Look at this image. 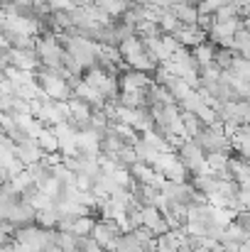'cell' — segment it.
<instances>
[{
    "mask_svg": "<svg viewBox=\"0 0 250 252\" xmlns=\"http://www.w3.org/2000/svg\"><path fill=\"white\" fill-rule=\"evenodd\" d=\"M181 120H184V127H186V137H199L209 125L191 110H181Z\"/></svg>",
    "mask_w": 250,
    "mask_h": 252,
    "instance_id": "cell-14",
    "label": "cell"
},
{
    "mask_svg": "<svg viewBox=\"0 0 250 252\" xmlns=\"http://www.w3.org/2000/svg\"><path fill=\"white\" fill-rule=\"evenodd\" d=\"M93 5H98V7H103L108 15H113V17H123L130 7H133V2L130 0H93Z\"/></svg>",
    "mask_w": 250,
    "mask_h": 252,
    "instance_id": "cell-15",
    "label": "cell"
},
{
    "mask_svg": "<svg viewBox=\"0 0 250 252\" xmlns=\"http://www.w3.org/2000/svg\"><path fill=\"white\" fill-rule=\"evenodd\" d=\"M15 155H17V159H20L25 167H35V164L42 162V157H44L47 152L42 150V145H39L37 137H27L25 142H20V145L15 147Z\"/></svg>",
    "mask_w": 250,
    "mask_h": 252,
    "instance_id": "cell-3",
    "label": "cell"
},
{
    "mask_svg": "<svg viewBox=\"0 0 250 252\" xmlns=\"http://www.w3.org/2000/svg\"><path fill=\"white\" fill-rule=\"evenodd\" d=\"M39 140V145H42V150L44 152H62V142H59V137H57V132H54V127H44V132L37 137Z\"/></svg>",
    "mask_w": 250,
    "mask_h": 252,
    "instance_id": "cell-18",
    "label": "cell"
},
{
    "mask_svg": "<svg viewBox=\"0 0 250 252\" xmlns=\"http://www.w3.org/2000/svg\"><path fill=\"white\" fill-rule=\"evenodd\" d=\"M130 174H133L135 181H143V184H152V186H162L165 184V174L157 171L155 167H150V164H145V162H135L130 167Z\"/></svg>",
    "mask_w": 250,
    "mask_h": 252,
    "instance_id": "cell-7",
    "label": "cell"
},
{
    "mask_svg": "<svg viewBox=\"0 0 250 252\" xmlns=\"http://www.w3.org/2000/svg\"><path fill=\"white\" fill-rule=\"evenodd\" d=\"M162 42H165V47L169 49V52H172V54H174V52H177V49L181 47V42H179V39H177L174 34H167V32L162 34Z\"/></svg>",
    "mask_w": 250,
    "mask_h": 252,
    "instance_id": "cell-26",
    "label": "cell"
},
{
    "mask_svg": "<svg viewBox=\"0 0 250 252\" xmlns=\"http://www.w3.org/2000/svg\"><path fill=\"white\" fill-rule=\"evenodd\" d=\"M143 42H145L147 54H150L157 64H165V62H169V59H172V52L165 47L162 34H157V37H143Z\"/></svg>",
    "mask_w": 250,
    "mask_h": 252,
    "instance_id": "cell-10",
    "label": "cell"
},
{
    "mask_svg": "<svg viewBox=\"0 0 250 252\" xmlns=\"http://www.w3.org/2000/svg\"><path fill=\"white\" fill-rule=\"evenodd\" d=\"M96 220H98V218H93V216H81V218H76V223H74V233H76L79 238L91 235L93 228H96Z\"/></svg>",
    "mask_w": 250,
    "mask_h": 252,
    "instance_id": "cell-20",
    "label": "cell"
},
{
    "mask_svg": "<svg viewBox=\"0 0 250 252\" xmlns=\"http://www.w3.org/2000/svg\"><path fill=\"white\" fill-rule=\"evenodd\" d=\"M238 57V52L236 49H228V47H221V49H216V64L226 71V69H231V64H233V59Z\"/></svg>",
    "mask_w": 250,
    "mask_h": 252,
    "instance_id": "cell-22",
    "label": "cell"
},
{
    "mask_svg": "<svg viewBox=\"0 0 250 252\" xmlns=\"http://www.w3.org/2000/svg\"><path fill=\"white\" fill-rule=\"evenodd\" d=\"M174 37L184 44V47H199L201 42H206L209 39V32L204 30V27H199V25H181L177 32H174Z\"/></svg>",
    "mask_w": 250,
    "mask_h": 252,
    "instance_id": "cell-5",
    "label": "cell"
},
{
    "mask_svg": "<svg viewBox=\"0 0 250 252\" xmlns=\"http://www.w3.org/2000/svg\"><path fill=\"white\" fill-rule=\"evenodd\" d=\"M64 44L59 42L57 34H44L37 37V54L42 59V66L47 69H64Z\"/></svg>",
    "mask_w": 250,
    "mask_h": 252,
    "instance_id": "cell-2",
    "label": "cell"
},
{
    "mask_svg": "<svg viewBox=\"0 0 250 252\" xmlns=\"http://www.w3.org/2000/svg\"><path fill=\"white\" fill-rule=\"evenodd\" d=\"M223 5V0H201L199 2V12H211V15H216V10Z\"/></svg>",
    "mask_w": 250,
    "mask_h": 252,
    "instance_id": "cell-25",
    "label": "cell"
},
{
    "mask_svg": "<svg viewBox=\"0 0 250 252\" xmlns=\"http://www.w3.org/2000/svg\"><path fill=\"white\" fill-rule=\"evenodd\" d=\"M167 10H172L177 17H179V22L181 25H199V5H194V2H177V5H172V7H167Z\"/></svg>",
    "mask_w": 250,
    "mask_h": 252,
    "instance_id": "cell-11",
    "label": "cell"
},
{
    "mask_svg": "<svg viewBox=\"0 0 250 252\" xmlns=\"http://www.w3.org/2000/svg\"><path fill=\"white\" fill-rule=\"evenodd\" d=\"M248 42H250V30L243 25V27H241L236 34H233V49H236V52H241Z\"/></svg>",
    "mask_w": 250,
    "mask_h": 252,
    "instance_id": "cell-24",
    "label": "cell"
},
{
    "mask_svg": "<svg viewBox=\"0 0 250 252\" xmlns=\"http://www.w3.org/2000/svg\"><path fill=\"white\" fill-rule=\"evenodd\" d=\"M155 84L147 71H138V69H128L123 76H120V91H140V88H150Z\"/></svg>",
    "mask_w": 250,
    "mask_h": 252,
    "instance_id": "cell-8",
    "label": "cell"
},
{
    "mask_svg": "<svg viewBox=\"0 0 250 252\" xmlns=\"http://www.w3.org/2000/svg\"><path fill=\"white\" fill-rule=\"evenodd\" d=\"M10 64L22 69V71H35V69L42 66V59L37 54V47H32V49H15L12 47L10 49Z\"/></svg>",
    "mask_w": 250,
    "mask_h": 252,
    "instance_id": "cell-4",
    "label": "cell"
},
{
    "mask_svg": "<svg viewBox=\"0 0 250 252\" xmlns=\"http://www.w3.org/2000/svg\"><path fill=\"white\" fill-rule=\"evenodd\" d=\"M125 64H128V69H138V71H157V62L147 54V49H140V52H133V54H128L125 57Z\"/></svg>",
    "mask_w": 250,
    "mask_h": 252,
    "instance_id": "cell-9",
    "label": "cell"
},
{
    "mask_svg": "<svg viewBox=\"0 0 250 252\" xmlns=\"http://www.w3.org/2000/svg\"><path fill=\"white\" fill-rule=\"evenodd\" d=\"M191 186H194L196 191L211 196V193L218 191V176H216V174H194V176H191Z\"/></svg>",
    "mask_w": 250,
    "mask_h": 252,
    "instance_id": "cell-13",
    "label": "cell"
},
{
    "mask_svg": "<svg viewBox=\"0 0 250 252\" xmlns=\"http://www.w3.org/2000/svg\"><path fill=\"white\" fill-rule=\"evenodd\" d=\"M91 235H93V238H96V240H98L103 248H106V245L115 238V235L110 233V228L106 225V220H103V218H98V220H96V228H93V233H91Z\"/></svg>",
    "mask_w": 250,
    "mask_h": 252,
    "instance_id": "cell-21",
    "label": "cell"
},
{
    "mask_svg": "<svg viewBox=\"0 0 250 252\" xmlns=\"http://www.w3.org/2000/svg\"><path fill=\"white\" fill-rule=\"evenodd\" d=\"M167 88H169V93L174 95V100H177V103H181V100H184V98H186V95L194 91V88L186 84L181 76H172V79H169V84H167Z\"/></svg>",
    "mask_w": 250,
    "mask_h": 252,
    "instance_id": "cell-17",
    "label": "cell"
},
{
    "mask_svg": "<svg viewBox=\"0 0 250 252\" xmlns=\"http://www.w3.org/2000/svg\"><path fill=\"white\" fill-rule=\"evenodd\" d=\"M37 81L44 88V93L54 100H71L74 98V88L69 84V79H64L59 71L54 69H47V66H39L37 71Z\"/></svg>",
    "mask_w": 250,
    "mask_h": 252,
    "instance_id": "cell-1",
    "label": "cell"
},
{
    "mask_svg": "<svg viewBox=\"0 0 250 252\" xmlns=\"http://www.w3.org/2000/svg\"><path fill=\"white\" fill-rule=\"evenodd\" d=\"M191 54L196 57V62H199L201 69H204V66H209V64L216 62V44H214V42H201L199 47L191 49Z\"/></svg>",
    "mask_w": 250,
    "mask_h": 252,
    "instance_id": "cell-16",
    "label": "cell"
},
{
    "mask_svg": "<svg viewBox=\"0 0 250 252\" xmlns=\"http://www.w3.org/2000/svg\"><path fill=\"white\" fill-rule=\"evenodd\" d=\"M130 191H133V196H135L143 206H160V201H162V191H160V186H152V184L135 181V184L130 186Z\"/></svg>",
    "mask_w": 250,
    "mask_h": 252,
    "instance_id": "cell-6",
    "label": "cell"
},
{
    "mask_svg": "<svg viewBox=\"0 0 250 252\" xmlns=\"http://www.w3.org/2000/svg\"><path fill=\"white\" fill-rule=\"evenodd\" d=\"M133 147H135V152H138V159H140V162H145V164H150V167H155V164L160 162V157L165 155V152L155 150L152 145H147L143 137H140V140H138Z\"/></svg>",
    "mask_w": 250,
    "mask_h": 252,
    "instance_id": "cell-12",
    "label": "cell"
},
{
    "mask_svg": "<svg viewBox=\"0 0 250 252\" xmlns=\"http://www.w3.org/2000/svg\"><path fill=\"white\" fill-rule=\"evenodd\" d=\"M206 162H209V167L214 169V174H218V171L228 169L231 155H226V152H209V155H206Z\"/></svg>",
    "mask_w": 250,
    "mask_h": 252,
    "instance_id": "cell-19",
    "label": "cell"
},
{
    "mask_svg": "<svg viewBox=\"0 0 250 252\" xmlns=\"http://www.w3.org/2000/svg\"><path fill=\"white\" fill-rule=\"evenodd\" d=\"M160 27H162V32H167V34H174L181 27V22H179V17L172 10H167L165 15H162V20H160Z\"/></svg>",
    "mask_w": 250,
    "mask_h": 252,
    "instance_id": "cell-23",
    "label": "cell"
}]
</instances>
